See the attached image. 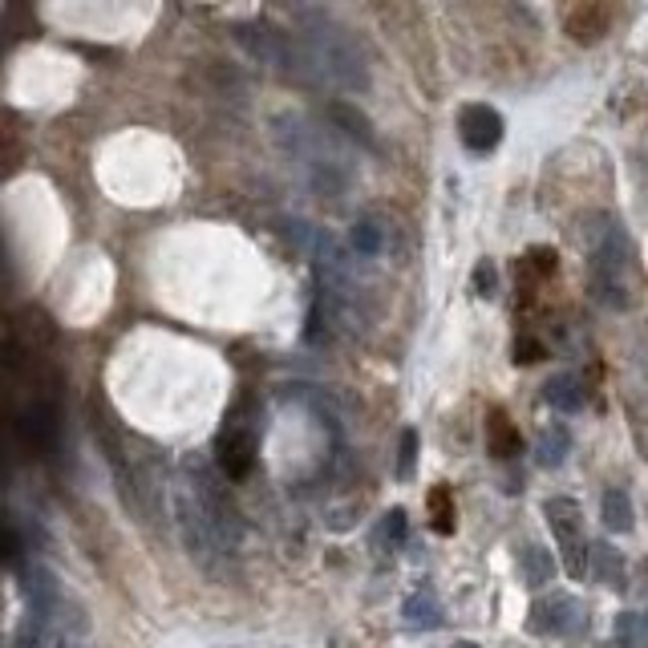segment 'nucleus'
<instances>
[{
  "label": "nucleus",
  "mask_w": 648,
  "mask_h": 648,
  "mask_svg": "<svg viewBox=\"0 0 648 648\" xmlns=\"http://www.w3.org/2000/svg\"><path fill=\"white\" fill-rule=\"evenodd\" d=\"M592 228L580 232V244L587 247V280L592 296L608 309H628L633 304L636 280V251L628 235L612 216H587Z\"/></svg>",
  "instance_id": "f257e3e1"
},
{
  "label": "nucleus",
  "mask_w": 648,
  "mask_h": 648,
  "mask_svg": "<svg viewBox=\"0 0 648 648\" xmlns=\"http://www.w3.org/2000/svg\"><path fill=\"white\" fill-rule=\"evenodd\" d=\"M300 53H304V65H309L312 78L328 81L337 90H365L370 86V69H365V57L357 41L337 25H312L304 29V41H300Z\"/></svg>",
  "instance_id": "f03ea898"
},
{
  "label": "nucleus",
  "mask_w": 648,
  "mask_h": 648,
  "mask_svg": "<svg viewBox=\"0 0 648 648\" xmlns=\"http://www.w3.org/2000/svg\"><path fill=\"white\" fill-rule=\"evenodd\" d=\"M543 515H547V527L556 535L559 552H563V571L571 580H584L587 575V540H584V510L575 498H547L543 503Z\"/></svg>",
  "instance_id": "7ed1b4c3"
},
{
  "label": "nucleus",
  "mask_w": 648,
  "mask_h": 648,
  "mask_svg": "<svg viewBox=\"0 0 648 648\" xmlns=\"http://www.w3.org/2000/svg\"><path fill=\"white\" fill-rule=\"evenodd\" d=\"M527 628L535 636H556V640H568V636H580L587 628V608L568 592H552L543 600L531 604V617H527Z\"/></svg>",
  "instance_id": "20e7f679"
},
{
  "label": "nucleus",
  "mask_w": 648,
  "mask_h": 648,
  "mask_svg": "<svg viewBox=\"0 0 648 648\" xmlns=\"http://www.w3.org/2000/svg\"><path fill=\"white\" fill-rule=\"evenodd\" d=\"M458 134H463V142L475 155H487V151H494V146L503 142V118H498V109L482 106V102L463 106V114H458Z\"/></svg>",
  "instance_id": "39448f33"
},
{
  "label": "nucleus",
  "mask_w": 648,
  "mask_h": 648,
  "mask_svg": "<svg viewBox=\"0 0 648 648\" xmlns=\"http://www.w3.org/2000/svg\"><path fill=\"white\" fill-rule=\"evenodd\" d=\"M16 433L29 450H53V442H57V405L46 402V398H33V405L16 422Z\"/></svg>",
  "instance_id": "423d86ee"
},
{
  "label": "nucleus",
  "mask_w": 648,
  "mask_h": 648,
  "mask_svg": "<svg viewBox=\"0 0 648 648\" xmlns=\"http://www.w3.org/2000/svg\"><path fill=\"white\" fill-rule=\"evenodd\" d=\"M256 463V433L244 430V426H228L219 433V466L228 479H244L247 470Z\"/></svg>",
  "instance_id": "0eeeda50"
},
{
  "label": "nucleus",
  "mask_w": 648,
  "mask_h": 648,
  "mask_svg": "<svg viewBox=\"0 0 648 648\" xmlns=\"http://www.w3.org/2000/svg\"><path fill=\"white\" fill-rule=\"evenodd\" d=\"M543 402L552 405V410H559V414H580L587 402V389L575 373H556L543 386Z\"/></svg>",
  "instance_id": "6e6552de"
},
{
  "label": "nucleus",
  "mask_w": 648,
  "mask_h": 648,
  "mask_svg": "<svg viewBox=\"0 0 648 648\" xmlns=\"http://www.w3.org/2000/svg\"><path fill=\"white\" fill-rule=\"evenodd\" d=\"M571 454V433L568 426H559V422H552V426H543L540 438H535V463L543 466V470H556V466L568 463Z\"/></svg>",
  "instance_id": "1a4fd4ad"
},
{
  "label": "nucleus",
  "mask_w": 648,
  "mask_h": 648,
  "mask_svg": "<svg viewBox=\"0 0 648 648\" xmlns=\"http://www.w3.org/2000/svg\"><path fill=\"white\" fill-rule=\"evenodd\" d=\"M519 575H523L527 587H547L556 580V556L540 543H527L519 552Z\"/></svg>",
  "instance_id": "9d476101"
},
{
  "label": "nucleus",
  "mask_w": 648,
  "mask_h": 648,
  "mask_svg": "<svg viewBox=\"0 0 648 648\" xmlns=\"http://www.w3.org/2000/svg\"><path fill=\"white\" fill-rule=\"evenodd\" d=\"M349 247L357 256H386L389 251V223H381L377 216H365L353 223L349 232Z\"/></svg>",
  "instance_id": "9b49d317"
},
{
  "label": "nucleus",
  "mask_w": 648,
  "mask_h": 648,
  "mask_svg": "<svg viewBox=\"0 0 648 648\" xmlns=\"http://www.w3.org/2000/svg\"><path fill=\"white\" fill-rule=\"evenodd\" d=\"M402 617L410 628H426V633H430V628L442 624V604H438V596H433L430 587H422V592H414V596L405 600Z\"/></svg>",
  "instance_id": "f8f14e48"
},
{
  "label": "nucleus",
  "mask_w": 648,
  "mask_h": 648,
  "mask_svg": "<svg viewBox=\"0 0 648 648\" xmlns=\"http://www.w3.org/2000/svg\"><path fill=\"white\" fill-rule=\"evenodd\" d=\"M600 515H604V527H608V531L628 535V531H633V498H628V491H620V487L604 491Z\"/></svg>",
  "instance_id": "ddd939ff"
},
{
  "label": "nucleus",
  "mask_w": 648,
  "mask_h": 648,
  "mask_svg": "<svg viewBox=\"0 0 648 648\" xmlns=\"http://www.w3.org/2000/svg\"><path fill=\"white\" fill-rule=\"evenodd\" d=\"M487 446L494 450V458H510V454H519V433H515V426L507 422L503 410H494L491 422H487Z\"/></svg>",
  "instance_id": "4468645a"
},
{
  "label": "nucleus",
  "mask_w": 648,
  "mask_h": 648,
  "mask_svg": "<svg viewBox=\"0 0 648 648\" xmlns=\"http://www.w3.org/2000/svg\"><path fill=\"white\" fill-rule=\"evenodd\" d=\"M608 25V9H596V4H584V9H571L568 13V29L575 41H596Z\"/></svg>",
  "instance_id": "2eb2a0df"
},
{
  "label": "nucleus",
  "mask_w": 648,
  "mask_h": 648,
  "mask_svg": "<svg viewBox=\"0 0 648 648\" xmlns=\"http://www.w3.org/2000/svg\"><path fill=\"white\" fill-rule=\"evenodd\" d=\"M612 633L624 648H648V612H620Z\"/></svg>",
  "instance_id": "dca6fc26"
},
{
  "label": "nucleus",
  "mask_w": 648,
  "mask_h": 648,
  "mask_svg": "<svg viewBox=\"0 0 648 648\" xmlns=\"http://www.w3.org/2000/svg\"><path fill=\"white\" fill-rule=\"evenodd\" d=\"M405 540V510L393 507L381 515V523H377V535H373V543H377V552H393L398 543Z\"/></svg>",
  "instance_id": "f3484780"
},
{
  "label": "nucleus",
  "mask_w": 648,
  "mask_h": 648,
  "mask_svg": "<svg viewBox=\"0 0 648 648\" xmlns=\"http://www.w3.org/2000/svg\"><path fill=\"white\" fill-rule=\"evenodd\" d=\"M592 559H596V575H600L608 587H624L620 584V575H624V563H620V556L612 552V547H604V543H596L592 547Z\"/></svg>",
  "instance_id": "a211bd4d"
},
{
  "label": "nucleus",
  "mask_w": 648,
  "mask_h": 648,
  "mask_svg": "<svg viewBox=\"0 0 648 648\" xmlns=\"http://www.w3.org/2000/svg\"><path fill=\"white\" fill-rule=\"evenodd\" d=\"M430 510H433V531L438 535H454V498H450L446 487H438L430 494Z\"/></svg>",
  "instance_id": "6ab92c4d"
},
{
  "label": "nucleus",
  "mask_w": 648,
  "mask_h": 648,
  "mask_svg": "<svg viewBox=\"0 0 648 648\" xmlns=\"http://www.w3.org/2000/svg\"><path fill=\"white\" fill-rule=\"evenodd\" d=\"M328 118H333V122H345V126H349V134H353V139L370 142V146H373V130H370V122H365L361 114H353V109H349V106H333V109H328Z\"/></svg>",
  "instance_id": "aec40b11"
},
{
  "label": "nucleus",
  "mask_w": 648,
  "mask_h": 648,
  "mask_svg": "<svg viewBox=\"0 0 648 648\" xmlns=\"http://www.w3.org/2000/svg\"><path fill=\"white\" fill-rule=\"evenodd\" d=\"M494 293H498V268H494V260H479V268H475V296L491 300Z\"/></svg>",
  "instance_id": "412c9836"
},
{
  "label": "nucleus",
  "mask_w": 648,
  "mask_h": 648,
  "mask_svg": "<svg viewBox=\"0 0 648 648\" xmlns=\"http://www.w3.org/2000/svg\"><path fill=\"white\" fill-rule=\"evenodd\" d=\"M414 458H417V433L405 430L402 433V458H398V475H402V479L414 475Z\"/></svg>",
  "instance_id": "4be33fe9"
},
{
  "label": "nucleus",
  "mask_w": 648,
  "mask_h": 648,
  "mask_svg": "<svg viewBox=\"0 0 648 648\" xmlns=\"http://www.w3.org/2000/svg\"><path fill=\"white\" fill-rule=\"evenodd\" d=\"M543 357V345H535V340H519V345H515V361H527V365H531V361H540Z\"/></svg>",
  "instance_id": "5701e85b"
},
{
  "label": "nucleus",
  "mask_w": 648,
  "mask_h": 648,
  "mask_svg": "<svg viewBox=\"0 0 648 648\" xmlns=\"http://www.w3.org/2000/svg\"><path fill=\"white\" fill-rule=\"evenodd\" d=\"M454 648H479V645H470V640H463V645H454Z\"/></svg>",
  "instance_id": "b1692460"
}]
</instances>
